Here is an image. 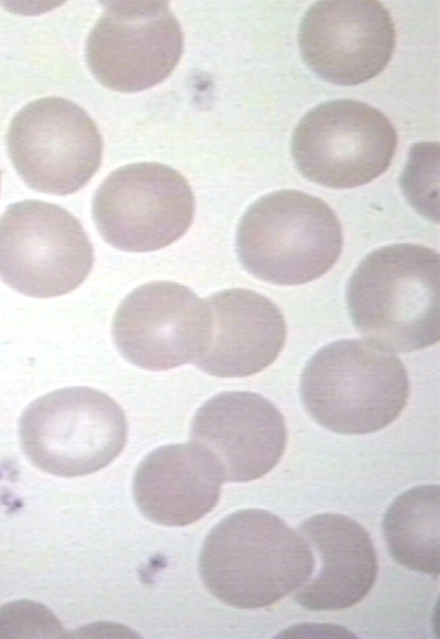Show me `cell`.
Wrapping results in <instances>:
<instances>
[{
    "mask_svg": "<svg viewBox=\"0 0 440 639\" xmlns=\"http://www.w3.org/2000/svg\"><path fill=\"white\" fill-rule=\"evenodd\" d=\"M396 145V130L384 113L364 102L339 99L308 111L295 128L290 146L304 177L341 189L382 175Z\"/></svg>",
    "mask_w": 440,
    "mask_h": 639,
    "instance_id": "7",
    "label": "cell"
},
{
    "mask_svg": "<svg viewBox=\"0 0 440 639\" xmlns=\"http://www.w3.org/2000/svg\"><path fill=\"white\" fill-rule=\"evenodd\" d=\"M7 147L13 167L29 187L61 196L84 187L102 156V140L94 120L81 107L59 97L24 106L10 123Z\"/></svg>",
    "mask_w": 440,
    "mask_h": 639,
    "instance_id": "9",
    "label": "cell"
},
{
    "mask_svg": "<svg viewBox=\"0 0 440 639\" xmlns=\"http://www.w3.org/2000/svg\"><path fill=\"white\" fill-rule=\"evenodd\" d=\"M300 533L320 568L294 592L293 598L309 610H341L361 602L377 576V560L367 531L340 514H320L300 525Z\"/></svg>",
    "mask_w": 440,
    "mask_h": 639,
    "instance_id": "16",
    "label": "cell"
},
{
    "mask_svg": "<svg viewBox=\"0 0 440 639\" xmlns=\"http://www.w3.org/2000/svg\"><path fill=\"white\" fill-rule=\"evenodd\" d=\"M315 555L300 532L263 509L231 514L208 533L199 557L207 590L241 609L271 606L305 584Z\"/></svg>",
    "mask_w": 440,
    "mask_h": 639,
    "instance_id": "1",
    "label": "cell"
},
{
    "mask_svg": "<svg viewBox=\"0 0 440 639\" xmlns=\"http://www.w3.org/2000/svg\"><path fill=\"white\" fill-rule=\"evenodd\" d=\"M223 482L217 461L201 445L168 444L140 463L133 495L148 520L179 527L199 520L217 505Z\"/></svg>",
    "mask_w": 440,
    "mask_h": 639,
    "instance_id": "15",
    "label": "cell"
},
{
    "mask_svg": "<svg viewBox=\"0 0 440 639\" xmlns=\"http://www.w3.org/2000/svg\"><path fill=\"white\" fill-rule=\"evenodd\" d=\"M91 213L111 246L150 252L170 245L189 229L195 197L187 179L154 162L124 165L98 187Z\"/></svg>",
    "mask_w": 440,
    "mask_h": 639,
    "instance_id": "8",
    "label": "cell"
},
{
    "mask_svg": "<svg viewBox=\"0 0 440 639\" xmlns=\"http://www.w3.org/2000/svg\"><path fill=\"white\" fill-rule=\"evenodd\" d=\"M396 32L376 0H326L301 19L298 45L305 63L322 79L344 86L365 82L389 63Z\"/></svg>",
    "mask_w": 440,
    "mask_h": 639,
    "instance_id": "12",
    "label": "cell"
},
{
    "mask_svg": "<svg viewBox=\"0 0 440 639\" xmlns=\"http://www.w3.org/2000/svg\"><path fill=\"white\" fill-rule=\"evenodd\" d=\"M440 488L425 485L394 499L383 520L393 559L421 573L439 575Z\"/></svg>",
    "mask_w": 440,
    "mask_h": 639,
    "instance_id": "17",
    "label": "cell"
},
{
    "mask_svg": "<svg viewBox=\"0 0 440 639\" xmlns=\"http://www.w3.org/2000/svg\"><path fill=\"white\" fill-rule=\"evenodd\" d=\"M440 257L419 244L367 254L351 276L348 308L356 330L388 351L411 352L440 339Z\"/></svg>",
    "mask_w": 440,
    "mask_h": 639,
    "instance_id": "2",
    "label": "cell"
},
{
    "mask_svg": "<svg viewBox=\"0 0 440 639\" xmlns=\"http://www.w3.org/2000/svg\"><path fill=\"white\" fill-rule=\"evenodd\" d=\"M300 396L309 416L341 434L376 432L404 410L409 379L403 362L364 340H339L320 349L301 374Z\"/></svg>",
    "mask_w": 440,
    "mask_h": 639,
    "instance_id": "3",
    "label": "cell"
},
{
    "mask_svg": "<svg viewBox=\"0 0 440 639\" xmlns=\"http://www.w3.org/2000/svg\"><path fill=\"white\" fill-rule=\"evenodd\" d=\"M209 311L206 345L194 364L216 377L260 373L278 356L286 322L268 298L244 288L224 289L205 298Z\"/></svg>",
    "mask_w": 440,
    "mask_h": 639,
    "instance_id": "14",
    "label": "cell"
},
{
    "mask_svg": "<svg viewBox=\"0 0 440 639\" xmlns=\"http://www.w3.org/2000/svg\"><path fill=\"white\" fill-rule=\"evenodd\" d=\"M205 299L188 287L155 280L134 288L119 305L112 337L122 356L148 371L195 362L209 333Z\"/></svg>",
    "mask_w": 440,
    "mask_h": 639,
    "instance_id": "11",
    "label": "cell"
},
{
    "mask_svg": "<svg viewBox=\"0 0 440 639\" xmlns=\"http://www.w3.org/2000/svg\"><path fill=\"white\" fill-rule=\"evenodd\" d=\"M128 421L107 394L86 386L47 393L19 420L21 448L40 470L77 477L110 464L123 450Z\"/></svg>",
    "mask_w": 440,
    "mask_h": 639,
    "instance_id": "5",
    "label": "cell"
},
{
    "mask_svg": "<svg viewBox=\"0 0 440 639\" xmlns=\"http://www.w3.org/2000/svg\"><path fill=\"white\" fill-rule=\"evenodd\" d=\"M94 250L80 221L41 200L10 205L0 216V279L35 298L76 289L89 275Z\"/></svg>",
    "mask_w": 440,
    "mask_h": 639,
    "instance_id": "6",
    "label": "cell"
},
{
    "mask_svg": "<svg viewBox=\"0 0 440 639\" xmlns=\"http://www.w3.org/2000/svg\"><path fill=\"white\" fill-rule=\"evenodd\" d=\"M342 243L341 223L323 200L284 189L261 197L246 210L235 249L256 278L293 286L326 274L338 261Z\"/></svg>",
    "mask_w": 440,
    "mask_h": 639,
    "instance_id": "4",
    "label": "cell"
},
{
    "mask_svg": "<svg viewBox=\"0 0 440 639\" xmlns=\"http://www.w3.org/2000/svg\"><path fill=\"white\" fill-rule=\"evenodd\" d=\"M90 31L86 60L105 87L135 92L166 79L183 53V32L166 1H111Z\"/></svg>",
    "mask_w": 440,
    "mask_h": 639,
    "instance_id": "10",
    "label": "cell"
},
{
    "mask_svg": "<svg viewBox=\"0 0 440 639\" xmlns=\"http://www.w3.org/2000/svg\"><path fill=\"white\" fill-rule=\"evenodd\" d=\"M193 442L217 461L224 482L257 480L280 460L286 449L285 420L265 397L251 392H223L196 412Z\"/></svg>",
    "mask_w": 440,
    "mask_h": 639,
    "instance_id": "13",
    "label": "cell"
}]
</instances>
